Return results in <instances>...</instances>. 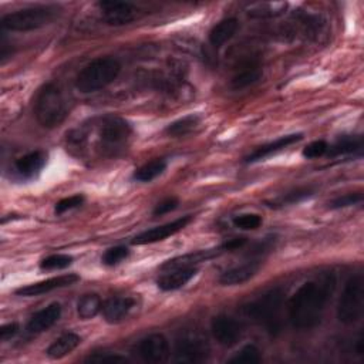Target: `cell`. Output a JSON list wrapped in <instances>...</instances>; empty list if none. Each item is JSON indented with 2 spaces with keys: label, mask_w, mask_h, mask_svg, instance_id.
<instances>
[{
  "label": "cell",
  "mask_w": 364,
  "mask_h": 364,
  "mask_svg": "<svg viewBox=\"0 0 364 364\" xmlns=\"http://www.w3.org/2000/svg\"><path fill=\"white\" fill-rule=\"evenodd\" d=\"M259 267H260V263L257 260H249L242 264L233 266V267L225 270L219 276V283L222 286H236V284L246 283L257 273Z\"/></svg>",
  "instance_id": "16"
},
{
  "label": "cell",
  "mask_w": 364,
  "mask_h": 364,
  "mask_svg": "<svg viewBox=\"0 0 364 364\" xmlns=\"http://www.w3.org/2000/svg\"><path fill=\"white\" fill-rule=\"evenodd\" d=\"M165 169H166V162H165V159L156 158V159H152V161L144 164L141 168H138V169L134 172L132 178H134L135 181H138V182H151V181H154L156 176H159Z\"/></svg>",
  "instance_id": "26"
},
{
  "label": "cell",
  "mask_w": 364,
  "mask_h": 364,
  "mask_svg": "<svg viewBox=\"0 0 364 364\" xmlns=\"http://www.w3.org/2000/svg\"><path fill=\"white\" fill-rule=\"evenodd\" d=\"M121 73L117 58L105 55L88 63L75 77V88L82 94L100 91L112 84Z\"/></svg>",
  "instance_id": "2"
},
{
  "label": "cell",
  "mask_w": 364,
  "mask_h": 364,
  "mask_svg": "<svg viewBox=\"0 0 364 364\" xmlns=\"http://www.w3.org/2000/svg\"><path fill=\"white\" fill-rule=\"evenodd\" d=\"M78 280H80V277L75 273L60 274V276H55V277H50V279L41 280V282H37V283H31V284L23 286V287L16 290V294L24 296V297L40 296V294L48 293L51 290H55V289L71 286V284L77 283Z\"/></svg>",
  "instance_id": "13"
},
{
  "label": "cell",
  "mask_w": 364,
  "mask_h": 364,
  "mask_svg": "<svg viewBox=\"0 0 364 364\" xmlns=\"http://www.w3.org/2000/svg\"><path fill=\"white\" fill-rule=\"evenodd\" d=\"M68 114L67 100L55 84L44 85L34 101V117L44 128L58 127Z\"/></svg>",
  "instance_id": "4"
},
{
  "label": "cell",
  "mask_w": 364,
  "mask_h": 364,
  "mask_svg": "<svg viewBox=\"0 0 364 364\" xmlns=\"http://www.w3.org/2000/svg\"><path fill=\"white\" fill-rule=\"evenodd\" d=\"M57 6H33L7 13L1 17V27L9 31H31L50 24L58 14Z\"/></svg>",
  "instance_id": "5"
},
{
  "label": "cell",
  "mask_w": 364,
  "mask_h": 364,
  "mask_svg": "<svg viewBox=\"0 0 364 364\" xmlns=\"http://www.w3.org/2000/svg\"><path fill=\"white\" fill-rule=\"evenodd\" d=\"M228 361L236 364H256L262 361V354L255 344H246L239 351H236Z\"/></svg>",
  "instance_id": "28"
},
{
  "label": "cell",
  "mask_w": 364,
  "mask_h": 364,
  "mask_svg": "<svg viewBox=\"0 0 364 364\" xmlns=\"http://www.w3.org/2000/svg\"><path fill=\"white\" fill-rule=\"evenodd\" d=\"M237 27H239V21L235 17H229V18L219 21L209 31V43L215 48L222 47L225 43H228L236 34Z\"/></svg>",
  "instance_id": "22"
},
{
  "label": "cell",
  "mask_w": 364,
  "mask_h": 364,
  "mask_svg": "<svg viewBox=\"0 0 364 364\" xmlns=\"http://www.w3.org/2000/svg\"><path fill=\"white\" fill-rule=\"evenodd\" d=\"M233 225L242 230H253L262 225V216L257 213H242L233 218Z\"/></svg>",
  "instance_id": "30"
},
{
  "label": "cell",
  "mask_w": 364,
  "mask_h": 364,
  "mask_svg": "<svg viewBox=\"0 0 364 364\" xmlns=\"http://www.w3.org/2000/svg\"><path fill=\"white\" fill-rule=\"evenodd\" d=\"M363 151V136L361 135H346L338 138L333 145H328L327 156H340V155H361Z\"/></svg>",
  "instance_id": "23"
},
{
  "label": "cell",
  "mask_w": 364,
  "mask_h": 364,
  "mask_svg": "<svg viewBox=\"0 0 364 364\" xmlns=\"http://www.w3.org/2000/svg\"><path fill=\"white\" fill-rule=\"evenodd\" d=\"M263 70L257 60H249L240 64L236 70L235 75L230 80V85L233 90H242L249 85H253L262 78Z\"/></svg>",
  "instance_id": "20"
},
{
  "label": "cell",
  "mask_w": 364,
  "mask_h": 364,
  "mask_svg": "<svg viewBox=\"0 0 364 364\" xmlns=\"http://www.w3.org/2000/svg\"><path fill=\"white\" fill-rule=\"evenodd\" d=\"M81 344V337L73 331L64 333L60 337H57L47 348L46 354L51 360H60L65 355H68L71 351H74Z\"/></svg>",
  "instance_id": "21"
},
{
  "label": "cell",
  "mask_w": 364,
  "mask_h": 364,
  "mask_svg": "<svg viewBox=\"0 0 364 364\" xmlns=\"http://www.w3.org/2000/svg\"><path fill=\"white\" fill-rule=\"evenodd\" d=\"M334 274L304 282L287 301V314L291 326L297 330L316 327L326 310V306L334 291Z\"/></svg>",
  "instance_id": "1"
},
{
  "label": "cell",
  "mask_w": 364,
  "mask_h": 364,
  "mask_svg": "<svg viewBox=\"0 0 364 364\" xmlns=\"http://www.w3.org/2000/svg\"><path fill=\"white\" fill-rule=\"evenodd\" d=\"M179 205V200L176 199V198H166V199H164V200H161L156 206H155V209H154V215L155 216H161V215H166V213H169V212H172L173 209H176V206Z\"/></svg>",
  "instance_id": "36"
},
{
  "label": "cell",
  "mask_w": 364,
  "mask_h": 364,
  "mask_svg": "<svg viewBox=\"0 0 364 364\" xmlns=\"http://www.w3.org/2000/svg\"><path fill=\"white\" fill-rule=\"evenodd\" d=\"M129 255L128 247L125 246H114L108 250H105V253L101 257V262L107 266H115L118 263H121L124 259H127Z\"/></svg>",
  "instance_id": "31"
},
{
  "label": "cell",
  "mask_w": 364,
  "mask_h": 364,
  "mask_svg": "<svg viewBox=\"0 0 364 364\" xmlns=\"http://www.w3.org/2000/svg\"><path fill=\"white\" fill-rule=\"evenodd\" d=\"M301 138H303V134H290V135L280 136V138H277V139H274V141H272L266 145H262V146L256 148L250 155H247L245 158V162L253 164V162H257V161H263L264 158L280 152L282 149L290 146L291 144L299 142Z\"/></svg>",
  "instance_id": "18"
},
{
  "label": "cell",
  "mask_w": 364,
  "mask_h": 364,
  "mask_svg": "<svg viewBox=\"0 0 364 364\" xmlns=\"http://www.w3.org/2000/svg\"><path fill=\"white\" fill-rule=\"evenodd\" d=\"M132 134L128 121L117 115H108L102 119L98 129V142L101 149L108 155H115L124 148Z\"/></svg>",
  "instance_id": "7"
},
{
  "label": "cell",
  "mask_w": 364,
  "mask_h": 364,
  "mask_svg": "<svg viewBox=\"0 0 364 364\" xmlns=\"http://www.w3.org/2000/svg\"><path fill=\"white\" fill-rule=\"evenodd\" d=\"M73 263V256L64 255V253H55L50 255L40 262V269L41 270H58V269H65L71 266Z\"/></svg>",
  "instance_id": "29"
},
{
  "label": "cell",
  "mask_w": 364,
  "mask_h": 364,
  "mask_svg": "<svg viewBox=\"0 0 364 364\" xmlns=\"http://www.w3.org/2000/svg\"><path fill=\"white\" fill-rule=\"evenodd\" d=\"M198 273V269L195 266L191 267H176L166 270L161 277L156 280V286L162 291H173L185 284H188Z\"/></svg>",
  "instance_id": "14"
},
{
  "label": "cell",
  "mask_w": 364,
  "mask_h": 364,
  "mask_svg": "<svg viewBox=\"0 0 364 364\" xmlns=\"http://www.w3.org/2000/svg\"><path fill=\"white\" fill-rule=\"evenodd\" d=\"M311 195H313L311 188H297V189H293V191L267 202V205L272 206V208H282V206H287V205H294V203H299V202L310 198Z\"/></svg>",
  "instance_id": "27"
},
{
  "label": "cell",
  "mask_w": 364,
  "mask_h": 364,
  "mask_svg": "<svg viewBox=\"0 0 364 364\" xmlns=\"http://www.w3.org/2000/svg\"><path fill=\"white\" fill-rule=\"evenodd\" d=\"M364 309V277L351 276L341 291L337 304V318L343 324H354L360 320Z\"/></svg>",
  "instance_id": "6"
},
{
  "label": "cell",
  "mask_w": 364,
  "mask_h": 364,
  "mask_svg": "<svg viewBox=\"0 0 364 364\" xmlns=\"http://www.w3.org/2000/svg\"><path fill=\"white\" fill-rule=\"evenodd\" d=\"M243 324L226 314H219L210 321V331L213 338L223 347H232L239 343L243 336Z\"/></svg>",
  "instance_id": "9"
},
{
  "label": "cell",
  "mask_w": 364,
  "mask_h": 364,
  "mask_svg": "<svg viewBox=\"0 0 364 364\" xmlns=\"http://www.w3.org/2000/svg\"><path fill=\"white\" fill-rule=\"evenodd\" d=\"M192 220V216L191 215H186V216H182V218H178L172 222H168L165 225H161V226H155V228H151L148 230H144L141 232L139 235H136L134 239H132V245H149V243H156V242H161L175 233H178L179 230H182L186 225H189Z\"/></svg>",
  "instance_id": "12"
},
{
  "label": "cell",
  "mask_w": 364,
  "mask_h": 364,
  "mask_svg": "<svg viewBox=\"0 0 364 364\" xmlns=\"http://www.w3.org/2000/svg\"><path fill=\"white\" fill-rule=\"evenodd\" d=\"M199 122H200V117L198 114H189V115H185V117L171 122L165 128V134L168 136H173V138L183 136V135L191 134L199 125Z\"/></svg>",
  "instance_id": "24"
},
{
  "label": "cell",
  "mask_w": 364,
  "mask_h": 364,
  "mask_svg": "<svg viewBox=\"0 0 364 364\" xmlns=\"http://www.w3.org/2000/svg\"><path fill=\"white\" fill-rule=\"evenodd\" d=\"M84 202V196L77 193V195H73V196H68V198H64L61 200H58L54 206V213L55 215H63L64 212L67 210H71L74 208H78L80 205H82Z\"/></svg>",
  "instance_id": "34"
},
{
  "label": "cell",
  "mask_w": 364,
  "mask_h": 364,
  "mask_svg": "<svg viewBox=\"0 0 364 364\" xmlns=\"http://www.w3.org/2000/svg\"><path fill=\"white\" fill-rule=\"evenodd\" d=\"M247 242L246 237H235V239H229L228 242L222 243V249L223 252H230V250H236V249H240L245 243Z\"/></svg>",
  "instance_id": "38"
},
{
  "label": "cell",
  "mask_w": 364,
  "mask_h": 364,
  "mask_svg": "<svg viewBox=\"0 0 364 364\" xmlns=\"http://www.w3.org/2000/svg\"><path fill=\"white\" fill-rule=\"evenodd\" d=\"M102 309V301L98 294L88 293L80 297L77 303V314L82 320L94 318Z\"/></svg>",
  "instance_id": "25"
},
{
  "label": "cell",
  "mask_w": 364,
  "mask_h": 364,
  "mask_svg": "<svg viewBox=\"0 0 364 364\" xmlns=\"http://www.w3.org/2000/svg\"><path fill=\"white\" fill-rule=\"evenodd\" d=\"M61 317V306L60 303H51L47 307L36 311L28 323H27V331L28 333H43L53 327L58 318Z\"/></svg>",
  "instance_id": "15"
},
{
  "label": "cell",
  "mask_w": 364,
  "mask_h": 364,
  "mask_svg": "<svg viewBox=\"0 0 364 364\" xmlns=\"http://www.w3.org/2000/svg\"><path fill=\"white\" fill-rule=\"evenodd\" d=\"M135 353L146 363L159 364L166 361L169 357V343L164 334H149L138 341Z\"/></svg>",
  "instance_id": "10"
},
{
  "label": "cell",
  "mask_w": 364,
  "mask_h": 364,
  "mask_svg": "<svg viewBox=\"0 0 364 364\" xmlns=\"http://www.w3.org/2000/svg\"><path fill=\"white\" fill-rule=\"evenodd\" d=\"M355 351H357V354H363L364 353V338H363V333L358 336V338H357V343H355Z\"/></svg>",
  "instance_id": "39"
},
{
  "label": "cell",
  "mask_w": 364,
  "mask_h": 364,
  "mask_svg": "<svg viewBox=\"0 0 364 364\" xmlns=\"http://www.w3.org/2000/svg\"><path fill=\"white\" fill-rule=\"evenodd\" d=\"M327 149H328V144L324 139H317V141H313V142L307 144L303 148L301 154L307 159H316V158H320V156L326 155Z\"/></svg>",
  "instance_id": "32"
},
{
  "label": "cell",
  "mask_w": 364,
  "mask_h": 364,
  "mask_svg": "<svg viewBox=\"0 0 364 364\" xmlns=\"http://www.w3.org/2000/svg\"><path fill=\"white\" fill-rule=\"evenodd\" d=\"M85 361L91 363H111V364H119V363H127V358L117 354V353H109V351H98L90 355Z\"/></svg>",
  "instance_id": "35"
},
{
  "label": "cell",
  "mask_w": 364,
  "mask_h": 364,
  "mask_svg": "<svg viewBox=\"0 0 364 364\" xmlns=\"http://www.w3.org/2000/svg\"><path fill=\"white\" fill-rule=\"evenodd\" d=\"M176 363H203L210 354L208 340L198 333H183L175 343Z\"/></svg>",
  "instance_id": "8"
},
{
  "label": "cell",
  "mask_w": 364,
  "mask_h": 364,
  "mask_svg": "<svg viewBox=\"0 0 364 364\" xmlns=\"http://www.w3.org/2000/svg\"><path fill=\"white\" fill-rule=\"evenodd\" d=\"M134 304H135V300L128 296L109 297L105 303H102L101 311L107 323L115 324L127 317V314L131 311Z\"/></svg>",
  "instance_id": "17"
},
{
  "label": "cell",
  "mask_w": 364,
  "mask_h": 364,
  "mask_svg": "<svg viewBox=\"0 0 364 364\" xmlns=\"http://www.w3.org/2000/svg\"><path fill=\"white\" fill-rule=\"evenodd\" d=\"M361 200H363V193L361 192H351V193H346V195H341V196L333 199L328 203V208L330 209L347 208V206H351V205H357Z\"/></svg>",
  "instance_id": "33"
},
{
  "label": "cell",
  "mask_w": 364,
  "mask_h": 364,
  "mask_svg": "<svg viewBox=\"0 0 364 364\" xmlns=\"http://www.w3.org/2000/svg\"><path fill=\"white\" fill-rule=\"evenodd\" d=\"M102 20L108 26H124L135 20L136 9L132 3L118 0H102L98 1Z\"/></svg>",
  "instance_id": "11"
},
{
  "label": "cell",
  "mask_w": 364,
  "mask_h": 364,
  "mask_svg": "<svg viewBox=\"0 0 364 364\" xmlns=\"http://www.w3.org/2000/svg\"><path fill=\"white\" fill-rule=\"evenodd\" d=\"M283 291L272 289L259 299L247 303L243 307L245 314L259 326H263L270 334H276L282 327Z\"/></svg>",
  "instance_id": "3"
},
{
  "label": "cell",
  "mask_w": 364,
  "mask_h": 364,
  "mask_svg": "<svg viewBox=\"0 0 364 364\" xmlns=\"http://www.w3.org/2000/svg\"><path fill=\"white\" fill-rule=\"evenodd\" d=\"M18 331V324L17 323H9V324H4L1 328H0V338L1 341H7L10 340L11 337H14Z\"/></svg>",
  "instance_id": "37"
},
{
  "label": "cell",
  "mask_w": 364,
  "mask_h": 364,
  "mask_svg": "<svg viewBox=\"0 0 364 364\" xmlns=\"http://www.w3.org/2000/svg\"><path fill=\"white\" fill-rule=\"evenodd\" d=\"M47 154L43 151H33L20 156L14 162V171L23 179L34 178L46 165Z\"/></svg>",
  "instance_id": "19"
}]
</instances>
